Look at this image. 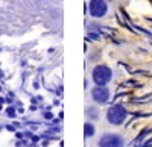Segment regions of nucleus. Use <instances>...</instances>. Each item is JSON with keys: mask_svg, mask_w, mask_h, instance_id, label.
Returning <instances> with one entry per match:
<instances>
[{"mask_svg": "<svg viewBox=\"0 0 152 147\" xmlns=\"http://www.w3.org/2000/svg\"><path fill=\"white\" fill-rule=\"evenodd\" d=\"M113 77V73H111V68L107 67V65H97L94 70H93V80L96 85H100L104 87L107 85Z\"/></svg>", "mask_w": 152, "mask_h": 147, "instance_id": "f257e3e1", "label": "nucleus"}, {"mask_svg": "<svg viewBox=\"0 0 152 147\" xmlns=\"http://www.w3.org/2000/svg\"><path fill=\"white\" fill-rule=\"evenodd\" d=\"M108 121L111 125H122L125 118H126V109L123 106H119V105H114L108 109Z\"/></svg>", "mask_w": 152, "mask_h": 147, "instance_id": "f03ea898", "label": "nucleus"}, {"mask_svg": "<svg viewBox=\"0 0 152 147\" xmlns=\"http://www.w3.org/2000/svg\"><path fill=\"white\" fill-rule=\"evenodd\" d=\"M88 8H90V14L96 18L104 17L108 11V5H107L105 0H91Z\"/></svg>", "mask_w": 152, "mask_h": 147, "instance_id": "7ed1b4c3", "label": "nucleus"}, {"mask_svg": "<svg viewBox=\"0 0 152 147\" xmlns=\"http://www.w3.org/2000/svg\"><path fill=\"white\" fill-rule=\"evenodd\" d=\"M100 147H123V138L116 133H107L99 141Z\"/></svg>", "mask_w": 152, "mask_h": 147, "instance_id": "20e7f679", "label": "nucleus"}, {"mask_svg": "<svg viewBox=\"0 0 152 147\" xmlns=\"http://www.w3.org/2000/svg\"><path fill=\"white\" fill-rule=\"evenodd\" d=\"M91 96H93V99L97 102V103H105L108 100V97H110V93L107 88L104 87H97L91 91Z\"/></svg>", "mask_w": 152, "mask_h": 147, "instance_id": "39448f33", "label": "nucleus"}, {"mask_svg": "<svg viewBox=\"0 0 152 147\" xmlns=\"http://www.w3.org/2000/svg\"><path fill=\"white\" fill-rule=\"evenodd\" d=\"M84 130H85V137H91L93 133H94V126H93V125H90V123H85Z\"/></svg>", "mask_w": 152, "mask_h": 147, "instance_id": "423d86ee", "label": "nucleus"}, {"mask_svg": "<svg viewBox=\"0 0 152 147\" xmlns=\"http://www.w3.org/2000/svg\"><path fill=\"white\" fill-rule=\"evenodd\" d=\"M151 144H152V140H149L148 143H145V144H143V147H148V146H151Z\"/></svg>", "mask_w": 152, "mask_h": 147, "instance_id": "0eeeda50", "label": "nucleus"}]
</instances>
